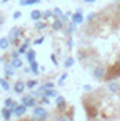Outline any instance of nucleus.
<instances>
[{"label": "nucleus", "mask_w": 120, "mask_h": 121, "mask_svg": "<svg viewBox=\"0 0 120 121\" xmlns=\"http://www.w3.org/2000/svg\"><path fill=\"white\" fill-rule=\"evenodd\" d=\"M63 26H65V22L60 20V18H57V20H54L53 22H51V27H53V30H56V31H59V30H62L63 29Z\"/></svg>", "instance_id": "9"}, {"label": "nucleus", "mask_w": 120, "mask_h": 121, "mask_svg": "<svg viewBox=\"0 0 120 121\" xmlns=\"http://www.w3.org/2000/svg\"><path fill=\"white\" fill-rule=\"evenodd\" d=\"M36 85H38V81H36V79H30V81H27V84H26L27 88H35Z\"/></svg>", "instance_id": "28"}, {"label": "nucleus", "mask_w": 120, "mask_h": 121, "mask_svg": "<svg viewBox=\"0 0 120 121\" xmlns=\"http://www.w3.org/2000/svg\"><path fill=\"white\" fill-rule=\"evenodd\" d=\"M116 2H120V0H116Z\"/></svg>", "instance_id": "41"}, {"label": "nucleus", "mask_w": 120, "mask_h": 121, "mask_svg": "<svg viewBox=\"0 0 120 121\" xmlns=\"http://www.w3.org/2000/svg\"><path fill=\"white\" fill-rule=\"evenodd\" d=\"M21 33H23V30L20 29V27H12L11 29V31H9V40H11V43H18V39H20V36H21Z\"/></svg>", "instance_id": "3"}, {"label": "nucleus", "mask_w": 120, "mask_h": 121, "mask_svg": "<svg viewBox=\"0 0 120 121\" xmlns=\"http://www.w3.org/2000/svg\"><path fill=\"white\" fill-rule=\"evenodd\" d=\"M117 63H119V64H120V55H119V58H117Z\"/></svg>", "instance_id": "39"}, {"label": "nucleus", "mask_w": 120, "mask_h": 121, "mask_svg": "<svg viewBox=\"0 0 120 121\" xmlns=\"http://www.w3.org/2000/svg\"><path fill=\"white\" fill-rule=\"evenodd\" d=\"M26 58H27V61H29V64L30 63H33V61H36V51L35 49H27V52H26Z\"/></svg>", "instance_id": "10"}, {"label": "nucleus", "mask_w": 120, "mask_h": 121, "mask_svg": "<svg viewBox=\"0 0 120 121\" xmlns=\"http://www.w3.org/2000/svg\"><path fill=\"white\" fill-rule=\"evenodd\" d=\"M74 63H75V58H74V57H68L66 60H65L63 66L66 67V69H69V67H72V66H74Z\"/></svg>", "instance_id": "25"}, {"label": "nucleus", "mask_w": 120, "mask_h": 121, "mask_svg": "<svg viewBox=\"0 0 120 121\" xmlns=\"http://www.w3.org/2000/svg\"><path fill=\"white\" fill-rule=\"evenodd\" d=\"M105 73H107V69L102 66H96L93 70V76L95 79H105Z\"/></svg>", "instance_id": "6"}, {"label": "nucleus", "mask_w": 120, "mask_h": 121, "mask_svg": "<svg viewBox=\"0 0 120 121\" xmlns=\"http://www.w3.org/2000/svg\"><path fill=\"white\" fill-rule=\"evenodd\" d=\"M17 106V103L14 102V99H11V97H8L6 100H5V108H9V109H14Z\"/></svg>", "instance_id": "22"}, {"label": "nucleus", "mask_w": 120, "mask_h": 121, "mask_svg": "<svg viewBox=\"0 0 120 121\" xmlns=\"http://www.w3.org/2000/svg\"><path fill=\"white\" fill-rule=\"evenodd\" d=\"M42 13H44V12H41V11H38V9H35V11L30 12V18H32L33 21H39V20H42Z\"/></svg>", "instance_id": "11"}, {"label": "nucleus", "mask_w": 120, "mask_h": 121, "mask_svg": "<svg viewBox=\"0 0 120 121\" xmlns=\"http://www.w3.org/2000/svg\"><path fill=\"white\" fill-rule=\"evenodd\" d=\"M68 46H69V48H72V46H74V40H72L71 38L68 39Z\"/></svg>", "instance_id": "35"}, {"label": "nucleus", "mask_w": 120, "mask_h": 121, "mask_svg": "<svg viewBox=\"0 0 120 121\" xmlns=\"http://www.w3.org/2000/svg\"><path fill=\"white\" fill-rule=\"evenodd\" d=\"M84 90H86V91H90L92 87H90V85H84Z\"/></svg>", "instance_id": "37"}, {"label": "nucleus", "mask_w": 120, "mask_h": 121, "mask_svg": "<svg viewBox=\"0 0 120 121\" xmlns=\"http://www.w3.org/2000/svg\"><path fill=\"white\" fill-rule=\"evenodd\" d=\"M117 78H120V64L116 61L114 64H111V66L107 69L104 81H114V79H117Z\"/></svg>", "instance_id": "1"}, {"label": "nucleus", "mask_w": 120, "mask_h": 121, "mask_svg": "<svg viewBox=\"0 0 120 121\" xmlns=\"http://www.w3.org/2000/svg\"><path fill=\"white\" fill-rule=\"evenodd\" d=\"M12 109H9V108H3L2 109V117H3V120H11V117H12Z\"/></svg>", "instance_id": "18"}, {"label": "nucleus", "mask_w": 120, "mask_h": 121, "mask_svg": "<svg viewBox=\"0 0 120 121\" xmlns=\"http://www.w3.org/2000/svg\"><path fill=\"white\" fill-rule=\"evenodd\" d=\"M66 78H68V73H66V72H65V73H63V75H62V76H60V78H59V84H60V85H63V82H65V81H66Z\"/></svg>", "instance_id": "30"}, {"label": "nucleus", "mask_w": 120, "mask_h": 121, "mask_svg": "<svg viewBox=\"0 0 120 121\" xmlns=\"http://www.w3.org/2000/svg\"><path fill=\"white\" fill-rule=\"evenodd\" d=\"M20 121H27V120H20Z\"/></svg>", "instance_id": "40"}, {"label": "nucleus", "mask_w": 120, "mask_h": 121, "mask_svg": "<svg viewBox=\"0 0 120 121\" xmlns=\"http://www.w3.org/2000/svg\"><path fill=\"white\" fill-rule=\"evenodd\" d=\"M56 105H57V109H59V111L65 109V105H66V100H65V97H62V96H57Z\"/></svg>", "instance_id": "15"}, {"label": "nucleus", "mask_w": 120, "mask_h": 121, "mask_svg": "<svg viewBox=\"0 0 120 121\" xmlns=\"http://www.w3.org/2000/svg\"><path fill=\"white\" fill-rule=\"evenodd\" d=\"M26 111H27V106L26 105H17L15 108L12 109V112H14V115H15V117H23V115L26 114Z\"/></svg>", "instance_id": "7"}, {"label": "nucleus", "mask_w": 120, "mask_h": 121, "mask_svg": "<svg viewBox=\"0 0 120 121\" xmlns=\"http://www.w3.org/2000/svg\"><path fill=\"white\" fill-rule=\"evenodd\" d=\"M42 0H20L21 6H35V4H39Z\"/></svg>", "instance_id": "12"}, {"label": "nucleus", "mask_w": 120, "mask_h": 121, "mask_svg": "<svg viewBox=\"0 0 120 121\" xmlns=\"http://www.w3.org/2000/svg\"><path fill=\"white\" fill-rule=\"evenodd\" d=\"M108 90L116 94V93H119V90H120V84H117V82H110L108 84Z\"/></svg>", "instance_id": "19"}, {"label": "nucleus", "mask_w": 120, "mask_h": 121, "mask_svg": "<svg viewBox=\"0 0 120 121\" xmlns=\"http://www.w3.org/2000/svg\"><path fill=\"white\" fill-rule=\"evenodd\" d=\"M30 70L35 73V75H39V64L36 63V61H33V63H30Z\"/></svg>", "instance_id": "26"}, {"label": "nucleus", "mask_w": 120, "mask_h": 121, "mask_svg": "<svg viewBox=\"0 0 120 121\" xmlns=\"http://www.w3.org/2000/svg\"><path fill=\"white\" fill-rule=\"evenodd\" d=\"M30 121H44V120H41V118H36V117H32Z\"/></svg>", "instance_id": "36"}, {"label": "nucleus", "mask_w": 120, "mask_h": 121, "mask_svg": "<svg viewBox=\"0 0 120 121\" xmlns=\"http://www.w3.org/2000/svg\"><path fill=\"white\" fill-rule=\"evenodd\" d=\"M51 88H54V84L53 82H45V84H42V85H39V91L38 93H44V91H47V90H51Z\"/></svg>", "instance_id": "17"}, {"label": "nucleus", "mask_w": 120, "mask_h": 121, "mask_svg": "<svg viewBox=\"0 0 120 121\" xmlns=\"http://www.w3.org/2000/svg\"><path fill=\"white\" fill-rule=\"evenodd\" d=\"M5 75H6V78H12L14 76V67H12L11 63L5 64Z\"/></svg>", "instance_id": "13"}, {"label": "nucleus", "mask_w": 120, "mask_h": 121, "mask_svg": "<svg viewBox=\"0 0 120 121\" xmlns=\"http://www.w3.org/2000/svg\"><path fill=\"white\" fill-rule=\"evenodd\" d=\"M96 0H84V3H95Z\"/></svg>", "instance_id": "38"}, {"label": "nucleus", "mask_w": 120, "mask_h": 121, "mask_svg": "<svg viewBox=\"0 0 120 121\" xmlns=\"http://www.w3.org/2000/svg\"><path fill=\"white\" fill-rule=\"evenodd\" d=\"M29 46H30V40H29V39H24V43L20 46L18 52H20V54H26V52H27V49H29Z\"/></svg>", "instance_id": "16"}, {"label": "nucleus", "mask_w": 120, "mask_h": 121, "mask_svg": "<svg viewBox=\"0 0 120 121\" xmlns=\"http://www.w3.org/2000/svg\"><path fill=\"white\" fill-rule=\"evenodd\" d=\"M12 17H14V20H18V18H21V12H20V11H15Z\"/></svg>", "instance_id": "32"}, {"label": "nucleus", "mask_w": 120, "mask_h": 121, "mask_svg": "<svg viewBox=\"0 0 120 121\" xmlns=\"http://www.w3.org/2000/svg\"><path fill=\"white\" fill-rule=\"evenodd\" d=\"M9 45H11L9 38H2V39H0V49H8Z\"/></svg>", "instance_id": "20"}, {"label": "nucleus", "mask_w": 120, "mask_h": 121, "mask_svg": "<svg viewBox=\"0 0 120 121\" xmlns=\"http://www.w3.org/2000/svg\"><path fill=\"white\" fill-rule=\"evenodd\" d=\"M11 64H12L14 69H21V67H23V60H21L20 57H15V58L11 60Z\"/></svg>", "instance_id": "14"}, {"label": "nucleus", "mask_w": 120, "mask_h": 121, "mask_svg": "<svg viewBox=\"0 0 120 121\" xmlns=\"http://www.w3.org/2000/svg\"><path fill=\"white\" fill-rule=\"evenodd\" d=\"M47 27H48V24L45 21H42V20L35 21V29L36 30H44V29H47Z\"/></svg>", "instance_id": "21"}, {"label": "nucleus", "mask_w": 120, "mask_h": 121, "mask_svg": "<svg viewBox=\"0 0 120 121\" xmlns=\"http://www.w3.org/2000/svg\"><path fill=\"white\" fill-rule=\"evenodd\" d=\"M71 20H72V22H75L77 26H78V24H83V22H84V15H83V9H77V11L71 15Z\"/></svg>", "instance_id": "5"}, {"label": "nucleus", "mask_w": 120, "mask_h": 121, "mask_svg": "<svg viewBox=\"0 0 120 121\" xmlns=\"http://www.w3.org/2000/svg\"><path fill=\"white\" fill-rule=\"evenodd\" d=\"M56 121H71V118L66 117V115H60L59 118H56Z\"/></svg>", "instance_id": "31"}, {"label": "nucleus", "mask_w": 120, "mask_h": 121, "mask_svg": "<svg viewBox=\"0 0 120 121\" xmlns=\"http://www.w3.org/2000/svg\"><path fill=\"white\" fill-rule=\"evenodd\" d=\"M42 42H44V36H42V38H38V39H36V40L33 42V45H41Z\"/></svg>", "instance_id": "33"}, {"label": "nucleus", "mask_w": 120, "mask_h": 121, "mask_svg": "<svg viewBox=\"0 0 120 121\" xmlns=\"http://www.w3.org/2000/svg\"><path fill=\"white\" fill-rule=\"evenodd\" d=\"M21 103H23V105H26L27 108H35V106H38V103H36V99H35V96H32V94L23 96Z\"/></svg>", "instance_id": "4"}, {"label": "nucleus", "mask_w": 120, "mask_h": 121, "mask_svg": "<svg viewBox=\"0 0 120 121\" xmlns=\"http://www.w3.org/2000/svg\"><path fill=\"white\" fill-rule=\"evenodd\" d=\"M26 90V84L23 81H17L15 84H14V91L17 93V94H23Z\"/></svg>", "instance_id": "8"}, {"label": "nucleus", "mask_w": 120, "mask_h": 121, "mask_svg": "<svg viewBox=\"0 0 120 121\" xmlns=\"http://www.w3.org/2000/svg\"><path fill=\"white\" fill-rule=\"evenodd\" d=\"M0 87H2L5 91H9V88H11V87H9V82H8L6 78H0Z\"/></svg>", "instance_id": "24"}, {"label": "nucleus", "mask_w": 120, "mask_h": 121, "mask_svg": "<svg viewBox=\"0 0 120 121\" xmlns=\"http://www.w3.org/2000/svg\"><path fill=\"white\" fill-rule=\"evenodd\" d=\"M59 93L54 90V88H51V90H47V91H44V96L45 97H48V99H51V97H57Z\"/></svg>", "instance_id": "23"}, {"label": "nucleus", "mask_w": 120, "mask_h": 121, "mask_svg": "<svg viewBox=\"0 0 120 121\" xmlns=\"http://www.w3.org/2000/svg\"><path fill=\"white\" fill-rule=\"evenodd\" d=\"M33 117L36 118H41V120H44V121H47L50 118V114H48V111L44 108V106H35L33 108Z\"/></svg>", "instance_id": "2"}, {"label": "nucleus", "mask_w": 120, "mask_h": 121, "mask_svg": "<svg viewBox=\"0 0 120 121\" xmlns=\"http://www.w3.org/2000/svg\"><path fill=\"white\" fill-rule=\"evenodd\" d=\"M53 12H54V15H56L57 18H60V20H62V18H63V15H65V13H63V11H62L60 8H54V9H53Z\"/></svg>", "instance_id": "27"}, {"label": "nucleus", "mask_w": 120, "mask_h": 121, "mask_svg": "<svg viewBox=\"0 0 120 121\" xmlns=\"http://www.w3.org/2000/svg\"><path fill=\"white\" fill-rule=\"evenodd\" d=\"M51 61H53L54 64H56V66H57V64H59V61H57V58H56V55H54V54L51 55Z\"/></svg>", "instance_id": "34"}, {"label": "nucleus", "mask_w": 120, "mask_h": 121, "mask_svg": "<svg viewBox=\"0 0 120 121\" xmlns=\"http://www.w3.org/2000/svg\"><path fill=\"white\" fill-rule=\"evenodd\" d=\"M53 17H54V12L53 11H47V12L42 13V18H44V20H47V18H53Z\"/></svg>", "instance_id": "29"}]
</instances>
